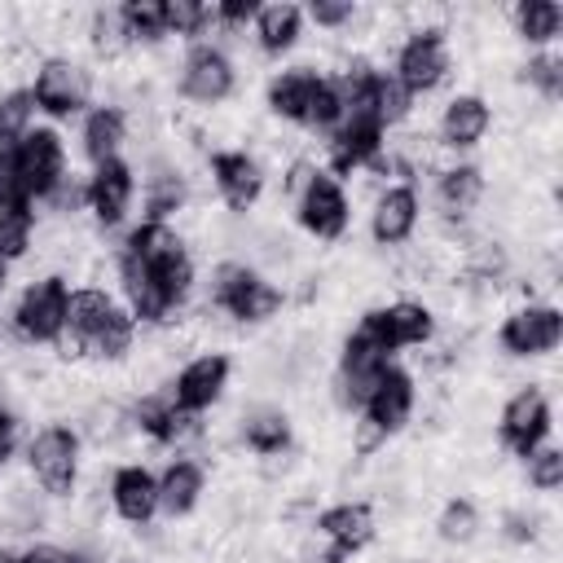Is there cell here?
I'll return each instance as SVG.
<instances>
[{
  "label": "cell",
  "mask_w": 563,
  "mask_h": 563,
  "mask_svg": "<svg viewBox=\"0 0 563 563\" xmlns=\"http://www.w3.org/2000/svg\"><path fill=\"white\" fill-rule=\"evenodd\" d=\"M123 563H145V559H123Z\"/></svg>",
  "instance_id": "cell-49"
},
{
  "label": "cell",
  "mask_w": 563,
  "mask_h": 563,
  "mask_svg": "<svg viewBox=\"0 0 563 563\" xmlns=\"http://www.w3.org/2000/svg\"><path fill=\"white\" fill-rule=\"evenodd\" d=\"M422 216H427V198L418 185L409 180H387L374 189V202L365 211V229H369V242L383 246V251H400L418 238L422 229Z\"/></svg>",
  "instance_id": "cell-12"
},
{
  "label": "cell",
  "mask_w": 563,
  "mask_h": 563,
  "mask_svg": "<svg viewBox=\"0 0 563 563\" xmlns=\"http://www.w3.org/2000/svg\"><path fill=\"white\" fill-rule=\"evenodd\" d=\"M413 101L440 92L449 79H453V40H449V26L440 18H422L409 22L400 31V40L391 44V62L383 66Z\"/></svg>",
  "instance_id": "cell-2"
},
{
  "label": "cell",
  "mask_w": 563,
  "mask_h": 563,
  "mask_svg": "<svg viewBox=\"0 0 563 563\" xmlns=\"http://www.w3.org/2000/svg\"><path fill=\"white\" fill-rule=\"evenodd\" d=\"M369 312H374V325H378V334H383L391 356L413 352V347H431L435 334H440L435 308L427 299H418V295H396L387 303H374Z\"/></svg>",
  "instance_id": "cell-21"
},
{
  "label": "cell",
  "mask_w": 563,
  "mask_h": 563,
  "mask_svg": "<svg viewBox=\"0 0 563 563\" xmlns=\"http://www.w3.org/2000/svg\"><path fill=\"white\" fill-rule=\"evenodd\" d=\"M493 343L506 361H550L563 343V308L554 299H523L515 308L501 312Z\"/></svg>",
  "instance_id": "cell-7"
},
{
  "label": "cell",
  "mask_w": 563,
  "mask_h": 563,
  "mask_svg": "<svg viewBox=\"0 0 563 563\" xmlns=\"http://www.w3.org/2000/svg\"><path fill=\"white\" fill-rule=\"evenodd\" d=\"M136 334H141L136 317L119 303V308L106 317V325H101L92 339H84L79 361H92V365H123V361L136 352Z\"/></svg>",
  "instance_id": "cell-30"
},
{
  "label": "cell",
  "mask_w": 563,
  "mask_h": 563,
  "mask_svg": "<svg viewBox=\"0 0 563 563\" xmlns=\"http://www.w3.org/2000/svg\"><path fill=\"white\" fill-rule=\"evenodd\" d=\"M321 79H325V70H317L312 62H295V66L273 70L268 84H264V110L277 123L308 128V114H312V101L321 92Z\"/></svg>",
  "instance_id": "cell-23"
},
{
  "label": "cell",
  "mask_w": 563,
  "mask_h": 563,
  "mask_svg": "<svg viewBox=\"0 0 563 563\" xmlns=\"http://www.w3.org/2000/svg\"><path fill=\"white\" fill-rule=\"evenodd\" d=\"M290 211H295V224L303 238L321 242V246H334L352 233V194H347V180L330 176L321 163L312 167V176L303 180V189L290 198Z\"/></svg>",
  "instance_id": "cell-8"
},
{
  "label": "cell",
  "mask_w": 563,
  "mask_h": 563,
  "mask_svg": "<svg viewBox=\"0 0 563 563\" xmlns=\"http://www.w3.org/2000/svg\"><path fill=\"white\" fill-rule=\"evenodd\" d=\"M202 167H207V180H211L220 207L233 211V216L255 211V207L264 202V194H268V167H264V158H260L255 150H246V145L207 150Z\"/></svg>",
  "instance_id": "cell-10"
},
{
  "label": "cell",
  "mask_w": 563,
  "mask_h": 563,
  "mask_svg": "<svg viewBox=\"0 0 563 563\" xmlns=\"http://www.w3.org/2000/svg\"><path fill=\"white\" fill-rule=\"evenodd\" d=\"M114 13L123 26V40H128V53H154V48L172 44L163 0H123V4H114Z\"/></svg>",
  "instance_id": "cell-31"
},
{
  "label": "cell",
  "mask_w": 563,
  "mask_h": 563,
  "mask_svg": "<svg viewBox=\"0 0 563 563\" xmlns=\"http://www.w3.org/2000/svg\"><path fill=\"white\" fill-rule=\"evenodd\" d=\"M431 528H435V541H440V545H449V550H466V545H475L479 532H484V510H479L475 497L453 493V497L440 501Z\"/></svg>",
  "instance_id": "cell-32"
},
{
  "label": "cell",
  "mask_w": 563,
  "mask_h": 563,
  "mask_svg": "<svg viewBox=\"0 0 563 563\" xmlns=\"http://www.w3.org/2000/svg\"><path fill=\"white\" fill-rule=\"evenodd\" d=\"M167 13V40L198 44L211 40V4L207 0H163Z\"/></svg>",
  "instance_id": "cell-36"
},
{
  "label": "cell",
  "mask_w": 563,
  "mask_h": 563,
  "mask_svg": "<svg viewBox=\"0 0 563 563\" xmlns=\"http://www.w3.org/2000/svg\"><path fill=\"white\" fill-rule=\"evenodd\" d=\"M128 427L136 435H145L150 444L158 449H172V453H189L194 440H202L207 422L198 413H185L167 387H150L141 391L132 405H128Z\"/></svg>",
  "instance_id": "cell-14"
},
{
  "label": "cell",
  "mask_w": 563,
  "mask_h": 563,
  "mask_svg": "<svg viewBox=\"0 0 563 563\" xmlns=\"http://www.w3.org/2000/svg\"><path fill=\"white\" fill-rule=\"evenodd\" d=\"M303 563H352V559H343V554H334V550H312V554H303Z\"/></svg>",
  "instance_id": "cell-46"
},
{
  "label": "cell",
  "mask_w": 563,
  "mask_h": 563,
  "mask_svg": "<svg viewBox=\"0 0 563 563\" xmlns=\"http://www.w3.org/2000/svg\"><path fill=\"white\" fill-rule=\"evenodd\" d=\"M308 35V18H303V4L295 0H268L255 9V22L246 31V40L255 44V53L264 62H282L290 57Z\"/></svg>",
  "instance_id": "cell-26"
},
{
  "label": "cell",
  "mask_w": 563,
  "mask_h": 563,
  "mask_svg": "<svg viewBox=\"0 0 563 563\" xmlns=\"http://www.w3.org/2000/svg\"><path fill=\"white\" fill-rule=\"evenodd\" d=\"M136 180H141V220L176 224L194 207V185H189V176L176 158L150 154Z\"/></svg>",
  "instance_id": "cell-22"
},
{
  "label": "cell",
  "mask_w": 563,
  "mask_h": 563,
  "mask_svg": "<svg viewBox=\"0 0 563 563\" xmlns=\"http://www.w3.org/2000/svg\"><path fill=\"white\" fill-rule=\"evenodd\" d=\"M40 207H44L48 216H57V220H75V216L84 211V176L70 172L48 198H40Z\"/></svg>",
  "instance_id": "cell-43"
},
{
  "label": "cell",
  "mask_w": 563,
  "mask_h": 563,
  "mask_svg": "<svg viewBox=\"0 0 563 563\" xmlns=\"http://www.w3.org/2000/svg\"><path fill=\"white\" fill-rule=\"evenodd\" d=\"M114 308H119V295H114V290H106V286H97V282L70 286V303H66V339L57 343V352H62L66 361H79L84 339H92V334L106 325V317H110Z\"/></svg>",
  "instance_id": "cell-27"
},
{
  "label": "cell",
  "mask_w": 563,
  "mask_h": 563,
  "mask_svg": "<svg viewBox=\"0 0 563 563\" xmlns=\"http://www.w3.org/2000/svg\"><path fill=\"white\" fill-rule=\"evenodd\" d=\"M202 497H207V462L198 453H172L158 466V515L180 523L198 515Z\"/></svg>",
  "instance_id": "cell-24"
},
{
  "label": "cell",
  "mask_w": 563,
  "mask_h": 563,
  "mask_svg": "<svg viewBox=\"0 0 563 563\" xmlns=\"http://www.w3.org/2000/svg\"><path fill=\"white\" fill-rule=\"evenodd\" d=\"M18 207H35V202H31L26 185H22L13 150H0V211H18Z\"/></svg>",
  "instance_id": "cell-44"
},
{
  "label": "cell",
  "mask_w": 563,
  "mask_h": 563,
  "mask_svg": "<svg viewBox=\"0 0 563 563\" xmlns=\"http://www.w3.org/2000/svg\"><path fill=\"white\" fill-rule=\"evenodd\" d=\"M484 198H488V172L475 158H453L431 172V207L453 233H466Z\"/></svg>",
  "instance_id": "cell-17"
},
{
  "label": "cell",
  "mask_w": 563,
  "mask_h": 563,
  "mask_svg": "<svg viewBox=\"0 0 563 563\" xmlns=\"http://www.w3.org/2000/svg\"><path fill=\"white\" fill-rule=\"evenodd\" d=\"M238 440L255 457H286L295 449V422L282 405H251L238 418Z\"/></svg>",
  "instance_id": "cell-28"
},
{
  "label": "cell",
  "mask_w": 563,
  "mask_h": 563,
  "mask_svg": "<svg viewBox=\"0 0 563 563\" xmlns=\"http://www.w3.org/2000/svg\"><path fill=\"white\" fill-rule=\"evenodd\" d=\"M75 136H79V154L88 158V167L123 158V150L132 141V114L119 101H92L79 114V132Z\"/></svg>",
  "instance_id": "cell-25"
},
{
  "label": "cell",
  "mask_w": 563,
  "mask_h": 563,
  "mask_svg": "<svg viewBox=\"0 0 563 563\" xmlns=\"http://www.w3.org/2000/svg\"><path fill=\"white\" fill-rule=\"evenodd\" d=\"M18 449H22V418H18V409L9 400H0V475L9 471Z\"/></svg>",
  "instance_id": "cell-45"
},
{
  "label": "cell",
  "mask_w": 563,
  "mask_h": 563,
  "mask_svg": "<svg viewBox=\"0 0 563 563\" xmlns=\"http://www.w3.org/2000/svg\"><path fill=\"white\" fill-rule=\"evenodd\" d=\"M493 123H497L493 101L479 88H457V92L444 97V106L435 114V128H431V141L440 150H449L453 158H462V154H475L488 141Z\"/></svg>",
  "instance_id": "cell-15"
},
{
  "label": "cell",
  "mask_w": 563,
  "mask_h": 563,
  "mask_svg": "<svg viewBox=\"0 0 563 563\" xmlns=\"http://www.w3.org/2000/svg\"><path fill=\"white\" fill-rule=\"evenodd\" d=\"M26 88L35 97V110L57 128L79 119L97 101V70L75 53H44L35 57Z\"/></svg>",
  "instance_id": "cell-4"
},
{
  "label": "cell",
  "mask_w": 563,
  "mask_h": 563,
  "mask_svg": "<svg viewBox=\"0 0 563 563\" xmlns=\"http://www.w3.org/2000/svg\"><path fill=\"white\" fill-rule=\"evenodd\" d=\"M550 440H554V396H550L545 383L528 378L497 409V444L515 462H523L528 453H537Z\"/></svg>",
  "instance_id": "cell-9"
},
{
  "label": "cell",
  "mask_w": 563,
  "mask_h": 563,
  "mask_svg": "<svg viewBox=\"0 0 563 563\" xmlns=\"http://www.w3.org/2000/svg\"><path fill=\"white\" fill-rule=\"evenodd\" d=\"M84 44H88V53L101 57V62H119V57L128 53V40H123V26H119L114 4L88 9V18H84Z\"/></svg>",
  "instance_id": "cell-35"
},
{
  "label": "cell",
  "mask_w": 563,
  "mask_h": 563,
  "mask_svg": "<svg viewBox=\"0 0 563 563\" xmlns=\"http://www.w3.org/2000/svg\"><path fill=\"white\" fill-rule=\"evenodd\" d=\"M9 282H13V264L0 260V303H4V295H9Z\"/></svg>",
  "instance_id": "cell-47"
},
{
  "label": "cell",
  "mask_w": 563,
  "mask_h": 563,
  "mask_svg": "<svg viewBox=\"0 0 563 563\" xmlns=\"http://www.w3.org/2000/svg\"><path fill=\"white\" fill-rule=\"evenodd\" d=\"M136 189H141V180H136V163L132 158H110V163L88 167V176H84V211H88V220L101 233L123 229L128 216H132Z\"/></svg>",
  "instance_id": "cell-16"
},
{
  "label": "cell",
  "mask_w": 563,
  "mask_h": 563,
  "mask_svg": "<svg viewBox=\"0 0 563 563\" xmlns=\"http://www.w3.org/2000/svg\"><path fill=\"white\" fill-rule=\"evenodd\" d=\"M44 493L40 488H9L4 493V506H0V523L9 532H40L48 510H44Z\"/></svg>",
  "instance_id": "cell-39"
},
{
  "label": "cell",
  "mask_w": 563,
  "mask_h": 563,
  "mask_svg": "<svg viewBox=\"0 0 563 563\" xmlns=\"http://www.w3.org/2000/svg\"><path fill=\"white\" fill-rule=\"evenodd\" d=\"M286 303H290V290L273 273H264L255 260L224 255L207 273L202 308L207 317H224L229 325H242V330L273 325L286 312Z\"/></svg>",
  "instance_id": "cell-1"
},
{
  "label": "cell",
  "mask_w": 563,
  "mask_h": 563,
  "mask_svg": "<svg viewBox=\"0 0 563 563\" xmlns=\"http://www.w3.org/2000/svg\"><path fill=\"white\" fill-rule=\"evenodd\" d=\"M66 303H70V277L62 268L40 273L18 290L4 325L26 347H57L66 339Z\"/></svg>",
  "instance_id": "cell-5"
},
{
  "label": "cell",
  "mask_w": 563,
  "mask_h": 563,
  "mask_svg": "<svg viewBox=\"0 0 563 563\" xmlns=\"http://www.w3.org/2000/svg\"><path fill=\"white\" fill-rule=\"evenodd\" d=\"M242 70L238 57L229 53L224 40H198L185 44L180 62H176V97L194 110H220L224 101L238 97Z\"/></svg>",
  "instance_id": "cell-6"
},
{
  "label": "cell",
  "mask_w": 563,
  "mask_h": 563,
  "mask_svg": "<svg viewBox=\"0 0 563 563\" xmlns=\"http://www.w3.org/2000/svg\"><path fill=\"white\" fill-rule=\"evenodd\" d=\"M110 515L128 528H150L158 519V471L150 462H114L106 479Z\"/></svg>",
  "instance_id": "cell-20"
},
{
  "label": "cell",
  "mask_w": 563,
  "mask_h": 563,
  "mask_svg": "<svg viewBox=\"0 0 563 563\" xmlns=\"http://www.w3.org/2000/svg\"><path fill=\"white\" fill-rule=\"evenodd\" d=\"M312 532L321 537L325 550L356 559L378 541V510L365 497H339L312 515Z\"/></svg>",
  "instance_id": "cell-19"
},
{
  "label": "cell",
  "mask_w": 563,
  "mask_h": 563,
  "mask_svg": "<svg viewBox=\"0 0 563 563\" xmlns=\"http://www.w3.org/2000/svg\"><path fill=\"white\" fill-rule=\"evenodd\" d=\"M13 563H97V559L79 545H62V541H26L22 550H13Z\"/></svg>",
  "instance_id": "cell-42"
},
{
  "label": "cell",
  "mask_w": 563,
  "mask_h": 563,
  "mask_svg": "<svg viewBox=\"0 0 563 563\" xmlns=\"http://www.w3.org/2000/svg\"><path fill=\"white\" fill-rule=\"evenodd\" d=\"M22 466L48 501H70L84 479V431L62 418L35 427L22 444Z\"/></svg>",
  "instance_id": "cell-3"
},
{
  "label": "cell",
  "mask_w": 563,
  "mask_h": 563,
  "mask_svg": "<svg viewBox=\"0 0 563 563\" xmlns=\"http://www.w3.org/2000/svg\"><path fill=\"white\" fill-rule=\"evenodd\" d=\"M35 233H40V216H35V207L0 211V260H9V264L26 260L31 246H35Z\"/></svg>",
  "instance_id": "cell-37"
},
{
  "label": "cell",
  "mask_w": 563,
  "mask_h": 563,
  "mask_svg": "<svg viewBox=\"0 0 563 563\" xmlns=\"http://www.w3.org/2000/svg\"><path fill=\"white\" fill-rule=\"evenodd\" d=\"M523 484L537 493V497H554L559 488H563V449L550 440V444H541L537 453H528L523 462Z\"/></svg>",
  "instance_id": "cell-40"
},
{
  "label": "cell",
  "mask_w": 563,
  "mask_h": 563,
  "mask_svg": "<svg viewBox=\"0 0 563 563\" xmlns=\"http://www.w3.org/2000/svg\"><path fill=\"white\" fill-rule=\"evenodd\" d=\"M497 532H501L506 545L532 550V545L541 541V532H545V515H541L537 506H506L501 519H497Z\"/></svg>",
  "instance_id": "cell-41"
},
{
  "label": "cell",
  "mask_w": 563,
  "mask_h": 563,
  "mask_svg": "<svg viewBox=\"0 0 563 563\" xmlns=\"http://www.w3.org/2000/svg\"><path fill=\"white\" fill-rule=\"evenodd\" d=\"M0 563H13V550L9 545H0Z\"/></svg>",
  "instance_id": "cell-48"
},
{
  "label": "cell",
  "mask_w": 563,
  "mask_h": 563,
  "mask_svg": "<svg viewBox=\"0 0 563 563\" xmlns=\"http://www.w3.org/2000/svg\"><path fill=\"white\" fill-rule=\"evenodd\" d=\"M303 18L321 35H352V31H361L365 9L356 0H312V4H303Z\"/></svg>",
  "instance_id": "cell-38"
},
{
  "label": "cell",
  "mask_w": 563,
  "mask_h": 563,
  "mask_svg": "<svg viewBox=\"0 0 563 563\" xmlns=\"http://www.w3.org/2000/svg\"><path fill=\"white\" fill-rule=\"evenodd\" d=\"M35 123H40V110H35L31 88L26 84L0 88V150H13Z\"/></svg>",
  "instance_id": "cell-34"
},
{
  "label": "cell",
  "mask_w": 563,
  "mask_h": 563,
  "mask_svg": "<svg viewBox=\"0 0 563 563\" xmlns=\"http://www.w3.org/2000/svg\"><path fill=\"white\" fill-rule=\"evenodd\" d=\"M506 22H510V35L528 53L559 48V40H563V4L559 0H515L506 9Z\"/></svg>",
  "instance_id": "cell-29"
},
{
  "label": "cell",
  "mask_w": 563,
  "mask_h": 563,
  "mask_svg": "<svg viewBox=\"0 0 563 563\" xmlns=\"http://www.w3.org/2000/svg\"><path fill=\"white\" fill-rule=\"evenodd\" d=\"M413 413H418V374H413L409 365L391 361V365L378 374V383L369 387V396H365V405H361V413H356L352 422L369 427V431L387 444V440H396V435L413 422Z\"/></svg>",
  "instance_id": "cell-13"
},
{
  "label": "cell",
  "mask_w": 563,
  "mask_h": 563,
  "mask_svg": "<svg viewBox=\"0 0 563 563\" xmlns=\"http://www.w3.org/2000/svg\"><path fill=\"white\" fill-rule=\"evenodd\" d=\"M13 163H18V172H22V185H26L31 202L48 198V194L70 176V150H66L62 128L35 123V128L13 145Z\"/></svg>",
  "instance_id": "cell-18"
},
{
  "label": "cell",
  "mask_w": 563,
  "mask_h": 563,
  "mask_svg": "<svg viewBox=\"0 0 563 563\" xmlns=\"http://www.w3.org/2000/svg\"><path fill=\"white\" fill-rule=\"evenodd\" d=\"M163 387L172 391V400H176L185 413L207 418V413L229 396V387H233V356H229L224 347H202V352L185 356V361L172 369V378H167Z\"/></svg>",
  "instance_id": "cell-11"
},
{
  "label": "cell",
  "mask_w": 563,
  "mask_h": 563,
  "mask_svg": "<svg viewBox=\"0 0 563 563\" xmlns=\"http://www.w3.org/2000/svg\"><path fill=\"white\" fill-rule=\"evenodd\" d=\"M519 84H523L541 106H559V101H563V53H559V48L528 53V57L519 62Z\"/></svg>",
  "instance_id": "cell-33"
}]
</instances>
